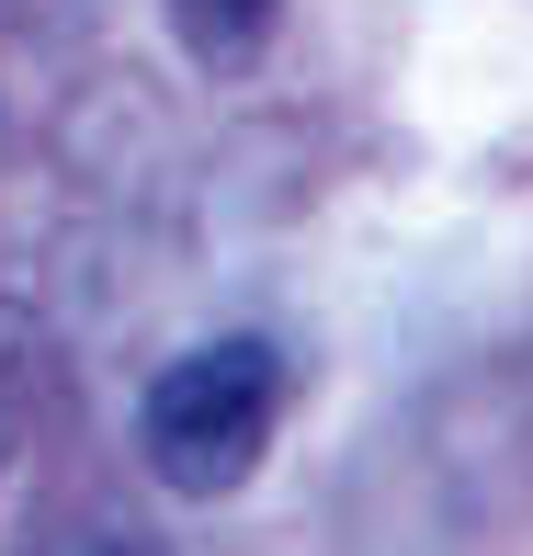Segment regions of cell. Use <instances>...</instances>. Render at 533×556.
I'll return each mask as SVG.
<instances>
[{"label": "cell", "instance_id": "3957f363", "mask_svg": "<svg viewBox=\"0 0 533 556\" xmlns=\"http://www.w3.org/2000/svg\"><path fill=\"white\" fill-rule=\"evenodd\" d=\"M0 454H12V420H0Z\"/></svg>", "mask_w": 533, "mask_h": 556}, {"label": "cell", "instance_id": "7a4b0ae2", "mask_svg": "<svg viewBox=\"0 0 533 556\" xmlns=\"http://www.w3.org/2000/svg\"><path fill=\"white\" fill-rule=\"evenodd\" d=\"M272 23H284V0H170V35H182V58L216 68V80H239V68L262 58Z\"/></svg>", "mask_w": 533, "mask_h": 556}, {"label": "cell", "instance_id": "6da1fadb", "mask_svg": "<svg viewBox=\"0 0 533 556\" xmlns=\"http://www.w3.org/2000/svg\"><path fill=\"white\" fill-rule=\"evenodd\" d=\"M272 420H284V352L250 341V330H216L193 352H170L137 397V454L160 489L182 500H227L250 466L272 454Z\"/></svg>", "mask_w": 533, "mask_h": 556}]
</instances>
